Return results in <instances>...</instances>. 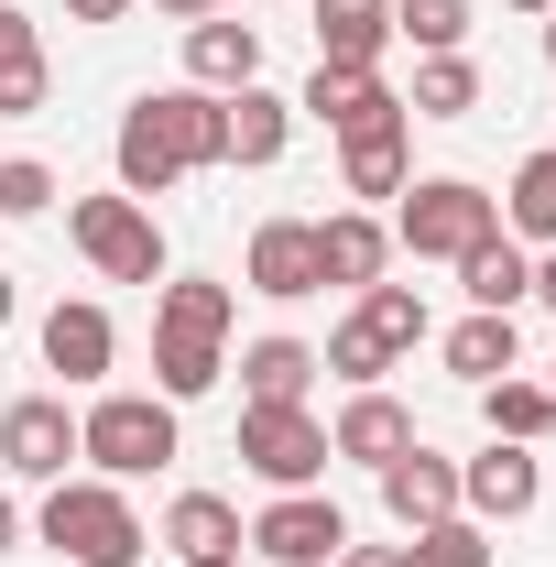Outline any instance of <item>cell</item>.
Masks as SVG:
<instances>
[{
  "mask_svg": "<svg viewBox=\"0 0 556 567\" xmlns=\"http://www.w3.org/2000/svg\"><path fill=\"white\" fill-rule=\"evenodd\" d=\"M229 164V99L208 87H142L132 121H121V197H164L186 175Z\"/></svg>",
  "mask_w": 556,
  "mask_h": 567,
  "instance_id": "cell-1",
  "label": "cell"
},
{
  "mask_svg": "<svg viewBox=\"0 0 556 567\" xmlns=\"http://www.w3.org/2000/svg\"><path fill=\"white\" fill-rule=\"evenodd\" d=\"M153 11H164V22H208L218 0H153Z\"/></svg>",
  "mask_w": 556,
  "mask_h": 567,
  "instance_id": "cell-36",
  "label": "cell"
},
{
  "mask_svg": "<svg viewBox=\"0 0 556 567\" xmlns=\"http://www.w3.org/2000/svg\"><path fill=\"white\" fill-rule=\"evenodd\" d=\"M22 44H33V22H22V11L0 0V55H22Z\"/></svg>",
  "mask_w": 556,
  "mask_h": 567,
  "instance_id": "cell-34",
  "label": "cell"
},
{
  "mask_svg": "<svg viewBox=\"0 0 556 567\" xmlns=\"http://www.w3.org/2000/svg\"><path fill=\"white\" fill-rule=\"evenodd\" d=\"M328 447H339V458H360V470H382V458H404V447H415V415L371 382V393H349V415L328 425Z\"/></svg>",
  "mask_w": 556,
  "mask_h": 567,
  "instance_id": "cell-18",
  "label": "cell"
},
{
  "mask_svg": "<svg viewBox=\"0 0 556 567\" xmlns=\"http://www.w3.org/2000/svg\"><path fill=\"white\" fill-rule=\"evenodd\" d=\"M470 110H481V66H470V55H425L404 121H470Z\"/></svg>",
  "mask_w": 556,
  "mask_h": 567,
  "instance_id": "cell-26",
  "label": "cell"
},
{
  "mask_svg": "<svg viewBox=\"0 0 556 567\" xmlns=\"http://www.w3.org/2000/svg\"><path fill=\"white\" fill-rule=\"evenodd\" d=\"M393 33L425 44V55H459L470 44V0H393Z\"/></svg>",
  "mask_w": 556,
  "mask_h": 567,
  "instance_id": "cell-29",
  "label": "cell"
},
{
  "mask_svg": "<svg viewBox=\"0 0 556 567\" xmlns=\"http://www.w3.org/2000/svg\"><path fill=\"white\" fill-rule=\"evenodd\" d=\"M76 458H99V481H153L175 458V404L164 393H99L76 415Z\"/></svg>",
  "mask_w": 556,
  "mask_h": 567,
  "instance_id": "cell-5",
  "label": "cell"
},
{
  "mask_svg": "<svg viewBox=\"0 0 556 567\" xmlns=\"http://www.w3.org/2000/svg\"><path fill=\"white\" fill-rule=\"evenodd\" d=\"M66 229H76V251H87L110 284H164V229H153L142 197H76Z\"/></svg>",
  "mask_w": 556,
  "mask_h": 567,
  "instance_id": "cell-7",
  "label": "cell"
},
{
  "mask_svg": "<svg viewBox=\"0 0 556 567\" xmlns=\"http://www.w3.org/2000/svg\"><path fill=\"white\" fill-rule=\"evenodd\" d=\"M481 415H491V436L535 447V436L556 425V393H546V382H513V371H502V382H481Z\"/></svg>",
  "mask_w": 556,
  "mask_h": 567,
  "instance_id": "cell-28",
  "label": "cell"
},
{
  "mask_svg": "<svg viewBox=\"0 0 556 567\" xmlns=\"http://www.w3.org/2000/svg\"><path fill=\"white\" fill-rule=\"evenodd\" d=\"M491 229H502V197H481L470 175H425V186H404V208H393V240L415 262H470Z\"/></svg>",
  "mask_w": 556,
  "mask_h": 567,
  "instance_id": "cell-6",
  "label": "cell"
},
{
  "mask_svg": "<svg viewBox=\"0 0 556 567\" xmlns=\"http://www.w3.org/2000/svg\"><path fill=\"white\" fill-rule=\"evenodd\" d=\"M459 284H470V306H491V317H513V306H524V295H535V251H524V240H513V229H491L481 251H470V262H459Z\"/></svg>",
  "mask_w": 556,
  "mask_h": 567,
  "instance_id": "cell-20",
  "label": "cell"
},
{
  "mask_svg": "<svg viewBox=\"0 0 556 567\" xmlns=\"http://www.w3.org/2000/svg\"><path fill=\"white\" fill-rule=\"evenodd\" d=\"M44 546L76 567H132L142 557V513L121 481H44Z\"/></svg>",
  "mask_w": 556,
  "mask_h": 567,
  "instance_id": "cell-3",
  "label": "cell"
},
{
  "mask_svg": "<svg viewBox=\"0 0 556 567\" xmlns=\"http://www.w3.org/2000/svg\"><path fill=\"white\" fill-rule=\"evenodd\" d=\"M382 262H393V229L371 208H339V218H317V284H382Z\"/></svg>",
  "mask_w": 556,
  "mask_h": 567,
  "instance_id": "cell-16",
  "label": "cell"
},
{
  "mask_svg": "<svg viewBox=\"0 0 556 567\" xmlns=\"http://www.w3.org/2000/svg\"><path fill=\"white\" fill-rule=\"evenodd\" d=\"M240 382H251V404H306L317 350H306V339H251V350H240Z\"/></svg>",
  "mask_w": 556,
  "mask_h": 567,
  "instance_id": "cell-24",
  "label": "cell"
},
{
  "mask_svg": "<svg viewBox=\"0 0 556 567\" xmlns=\"http://www.w3.org/2000/svg\"><path fill=\"white\" fill-rule=\"evenodd\" d=\"M502 229L556 251V142H546V153H524V175H513V197H502Z\"/></svg>",
  "mask_w": 556,
  "mask_h": 567,
  "instance_id": "cell-27",
  "label": "cell"
},
{
  "mask_svg": "<svg viewBox=\"0 0 556 567\" xmlns=\"http://www.w3.org/2000/svg\"><path fill=\"white\" fill-rule=\"evenodd\" d=\"M229 317H240L229 284H208V274L164 284V306H153V393H164V404L218 393V371H229Z\"/></svg>",
  "mask_w": 556,
  "mask_h": 567,
  "instance_id": "cell-2",
  "label": "cell"
},
{
  "mask_svg": "<svg viewBox=\"0 0 556 567\" xmlns=\"http://www.w3.org/2000/svg\"><path fill=\"white\" fill-rule=\"evenodd\" d=\"M513 11H556V0H513Z\"/></svg>",
  "mask_w": 556,
  "mask_h": 567,
  "instance_id": "cell-40",
  "label": "cell"
},
{
  "mask_svg": "<svg viewBox=\"0 0 556 567\" xmlns=\"http://www.w3.org/2000/svg\"><path fill=\"white\" fill-rule=\"evenodd\" d=\"M546 393H556V382H546Z\"/></svg>",
  "mask_w": 556,
  "mask_h": 567,
  "instance_id": "cell-43",
  "label": "cell"
},
{
  "mask_svg": "<svg viewBox=\"0 0 556 567\" xmlns=\"http://www.w3.org/2000/svg\"><path fill=\"white\" fill-rule=\"evenodd\" d=\"M415 339H425V295H415V284H360V317H339V328H328L317 371H339V382H360V393H371V382L415 350Z\"/></svg>",
  "mask_w": 556,
  "mask_h": 567,
  "instance_id": "cell-4",
  "label": "cell"
},
{
  "mask_svg": "<svg viewBox=\"0 0 556 567\" xmlns=\"http://www.w3.org/2000/svg\"><path fill=\"white\" fill-rule=\"evenodd\" d=\"M44 208H55V175L33 153H0V218H44Z\"/></svg>",
  "mask_w": 556,
  "mask_h": 567,
  "instance_id": "cell-32",
  "label": "cell"
},
{
  "mask_svg": "<svg viewBox=\"0 0 556 567\" xmlns=\"http://www.w3.org/2000/svg\"><path fill=\"white\" fill-rule=\"evenodd\" d=\"M76 22H121V11H132V0H66Z\"/></svg>",
  "mask_w": 556,
  "mask_h": 567,
  "instance_id": "cell-35",
  "label": "cell"
},
{
  "mask_svg": "<svg viewBox=\"0 0 556 567\" xmlns=\"http://www.w3.org/2000/svg\"><path fill=\"white\" fill-rule=\"evenodd\" d=\"M382 513L415 535V524H447L459 513V458H436V447H404V458H382Z\"/></svg>",
  "mask_w": 556,
  "mask_h": 567,
  "instance_id": "cell-14",
  "label": "cell"
},
{
  "mask_svg": "<svg viewBox=\"0 0 556 567\" xmlns=\"http://www.w3.org/2000/svg\"><path fill=\"white\" fill-rule=\"evenodd\" d=\"M110 360H121V328H110V306H87V295H76V306H55V317H44V371H66V382H99Z\"/></svg>",
  "mask_w": 556,
  "mask_h": 567,
  "instance_id": "cell-17",
  "label": "cell"
},
{
  "mask_svg": "<svg viewBox=\"0 0 556 567\" xmlns=\"http://www.w3.org/2000/svg\"><path fill=\"white\" fill-rule=\"evenodd\" d=\"M328 458H339V447H328V425L306 415V404H251V415H240V470H262L274 492H306Z\"/></svg>",
  "mask_w": 556,
  "mask_h": 567,
  "instance_id": "cell-8",
  "label": "cell"
},
{
  "mask_svg": "<svg viewBox=\"0 0 556 567\" xmlns=\"http://www.w3.org/2000/svg\"><path fill=\"white\" fill-rule=\"evenodd\" d=\"M306 121H328V132H382V121H404V99L382 87V66H317L306 76V99H295Z\"/></svg>",
  "mask_w": 556,
  "mask_h": 567,
  "instance_id": "cell-11",
  "label": "cell"
},
{
  "mask_svg": "<svg viewBox=\"0 0 556 567\" xmlns=\"http://www.w3.org/2000/svg\"><path fill=\"white\" fill-rule=\"evenodd\" d=\"M284 142H295V99H274V87H229V164H274Z\"/></svg>",
  "mask_w": 556,
  "mask_h": 567,
  "instance_id": "cell-22",
  "label": "cell"
},
{
  "mask_svg": "<svg viewBox=\"0 0 556 567\" xmlns=\"http://www.w3.org/2000/svg\"><path fill=\"white\" fill-rule=\"evenodd\" d=\"M197 567H240V557H197Z\"/></svg>",
  "mask_w": 556,
  "mask_h": 567,
  "instance_id": "cell-42",
  "label": "cell"
},
{
  "mask_svg": "<svg viewBox=\"0 0 556 567\" xmlns=\"http://www.w3.org/2000/svg\"><path fill=\"white\" fill-rule=\"evenodd\" d=\"M404 567H491V535L470 524V513H447V524H415Z\"/></svg>",
  "mask_w": 556,
  "mask_h": 567,
  "instance_id": "cell-30",
  "label": "cell"
},
{
  "mask_svg": "<svg viewBox=\"0 0 556 567\" xmlns=\"http://www.w3.org/2000/svg\"><path fill=\"white\" fill-rule=\"evenodd\" d=\"M339 567H404V546H339Z\"/></svg>",
  "mask_w": 556,
  "mask_h": 567,
  "instance_id": "cell-33",
  "label": "cell"
},
{
  "mask_svg": "<svg viewBox=\"0 0 556 567\" xmlns=\"http://www.w3.org/2000/svg\"><path fill=\"white\" fill-rule=\"evenodd\" d=\"M164 546L197 567V557H240V513L218 492H175V513H164Z\"/></svg>",
  "mask_w": 556,
  "mask_h": 567,
  "instance_id": "cell-23",
  "label": "cell"
},
{
  "mask_svg": "<svg viewBox=\"0 0 556 567\" xmlns=\"http://www.w3.org/2000/svg\"><path fill=\"white\" fill-rule=\"evenodd\" d=\"M447 371L481 393V382H502V371H524V339H513V317H491V306H470L459 328H447Z\"/></svg>",
  "mask_w": 556,
  "mask_h": 567,
  "instance_id": "cell-21",
  "label": "cell"
},
{
  "mask_svg": "<svg viewBox=\"0 0 556 567\" xmlns=\"http://www.w3.org/2000/svg\"><path fill=\"white\" fill-rule=\"evenodd\" d=\"M240 546H262V567H339L349 513L328 492H274V502H262V524H251Z\"/></svg>",
  "mask_w": 556,
  "mask_h": 567,
  "instance_id": "cell-9",
  "label": "cell"
},
{
  "mask_svg": "<svg viewBox=\"0 0 556 567\" xmlns=\"http://www.w3.org/2000/svg\"><path fill=\"white\" fill-rule=\"evenodd\" d=\"M251 295H274V306L328 295V284H317V218H262V229H251Z\"/></svg>",
  "mask_w": 556,
  "mask_h": 567,
  "instance_id": "cell-15",
  "label": "cell"
},
{
  "mask_svg": "<svg viewBox=\"0 0 556 567\" xmlns=\"http://www.w3.org/2000/svg\"><path fill=\"white\" fill-rule=\"evenodd\" d=\"M55 99V66H44V44H22V55H0V121H33Z\"/></svg>",
  "mask_w": 556,
  "mask_h": 567,
  "instance_id": "cell-31",
  "label": "cell"
},
{
  "mask_svg": "<svg viewBox=\"0 0 556 567\" xmlns=\"http://www.w3.org/2000/svg\"><path fill=\"white\" fill-rule=\"evenodd\" d=\"M339 175H349V197H404V121L349 132L339 142Z\"/></svg>",
  "mask_w": 556,
  "mask_h": 567,
  "instance_id": "cell-25",
  "label": "cell"
},
{
  "mask_svg": "<svg viewBox=\"0 0 556 567\" xmlns=\"http://www.w3.org/2000/svg\"><path fill=\"white\" fill-rule=\"evenodd\" d=\"M535 306H546V317H556V251H546V262H535Z\"/></svg>",
  "mask_w": 556,
  "mask_h": 567,
  "instance_id": "cell-37",
  "label": "cell"
},
{
  "mask_svg": "<svg viewBox=\"0 0 556 567\" xmlns=\"http://www.w3.org/2000/svg\"><path fill=\"white\" fill-rule=\"evenodd\" d=\"M546 55H556V11H546Z\"/></svg>",
  "mask_w": 556,
  "mask_h": 567,
  "instance_id": "cell-41",
  "label": "cell"
},
{
  "mask_svg": "<svg viewBox=\"0 0 556 567\" xmlns=\"http://www.w3.org/2000/svg\"><path fill=\"white\" fill-rule=\"evenodd\" d=\"M11 317H22V295H11V274H0V328H11Z\"/></svg>",
  "mask_w": 556,
  "mask_h": 567,
  "instance_id": "cell-39",
  "label": "cell"
},
{
  "mask_svg": "<svg viewBox=\"0 0 556 567\" xmlns=\"http://www.w3.org/2000/svg\"><path fill=\"white\" fill-rule=\"evenodd\" d=\"M393 0H317V66H382Z\"/></svg>",
  "mask_w": 556,
  "mask_h": 567,
  "instance_id": "cell-19",
  "label": "cell"
},
{
  "mask_svg": "<svg viewBox=\"0 0 556 567\" xmlns=\"http://www.w3.org/2000/svg\"><path fill=\"white\" fill-rule=\"evenodd\" d=\"M66 458H76V415L55 393H22V404L0 415V470H11V481H66Z\"/></svg>",
  "mask_w": 556,
  "mask_h": 567,
  "instance_id": "cell-10",
  "label": "cell"
},
{
  "mask_svg": "<svg viewBox=\"0 0 556 567\" xmlns=\"http://www.w3.org/2000/svg\"><path fill=\"white\" fill-rule=\"evenodd\" d=\"M535 492H546V470H535V447H513V436H491L481 458L459 470L470 524H513V513H535Z\"/></svg>",
  "mask_w": 556,
  "mask_h": 567,
  "instance_id": "cell-12",
  "label": "cell"
},
{
  "mask_svg": "<svg viewBox=\"0 0 556 567\" xmlns=\"http://www.w3.org/2000/svg\"><path fill=\"white\" fill-rule=\"evenodd\" d=\"M186 87H208V99H229V87H262V22H186Z\"/></svg>",
  "mask_w": 556,
  "mask_h": 567,
  "instance_id": "cell-13",
  "label": "cell"
},
{
  "mask_svg": "<svg viewBox=\"0 0 556 567\" xmlns=\"http://www.w3.org/2000/svg\"><path fill=\"white\" fill-rule=\"evenodd\" d=\"M0 546H22V502L0 492Z\"/></svg>",
  "mask_w": 556,
  "mask_h": 567,
  "instance_id": "cell-38",
  "label": "cell"
}]
</instances>
